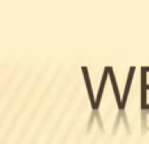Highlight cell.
Instances as JSON below:
<instances>
[{
  "instance_id": "6da1fadb",
  "label": "cell",
  "mask_w": 149,
  "mask_h": 144,
  "mask_svg": "<svg viewBox=\"0 0 149 144\" xmlns=\"http://www.w3.org/2000/svg\"><path fill=\"white\" fill-rule=\"evenodd\" d=\"M135 67H131L128 71V76H127V81H126V87H124V92L123 96H122V108L120 110H123L126 108V103L127 100H128V96H130V90H131V85H132V80H134V73H135Z\"/></svg>"
},
{
  "instance_id": "7a4b0ae2",
  "label": "cell",
  "mask_w": 149,
  "mask_h": 144,
  "mask_svg": "<svg viewBox=\"0 0 149 144\" xmlns=\"http://www.w3.org/2000/svg\"><path fill=\"white\" fill-rule=\"evenodd\" d=\"M107 77H109V67H106L103 70V73H102V79H101V82H100V89H98V94L95 97V103L93 106V110H97L100 108V103H101V100H102V94H103V90H105V85H106V81H107Z\"/></svg>"
},
{
  "instance_id": "3957f363",
  "label": "cell",
  "mask_w": 149,
  "mask_h": 144,
  "mask_svg": "<svg viewBox=\"0 0 149 144\" xmlns=\"http://www.w3.org/2000/svg\"><path fill=\"white\" fill-rule=\"evenodd\" d=\"M109 79L111 81V85H113V90H114V94H115V101H116V105L118 108H122V97L119 94V88H118V82H116L115 79V73H114L113 67H109Z\"/></svg>"
},
{
  "instance_id": "277c9868",
  "label": "cell",
  "mask_w": 149,
  "mask_h": 144,
  "mask_svg": "<svg viewBox=\"0 0 149 144\" xmlns=\"http://www.w3.org/2000/svg\"><path fill=\"white\" fill-rule=\"evenodd\" d=\"M147 90H148L147 70H145V67H141V109H145L147 105H148V102H147Z\"/></svg>"
},
{
  "instance_id": "5b68a950",
  "label": "cell",
  "mask_w": 149,
  "mask_h": 144,
  "mask_svg": "<svg viewBox=\"0 0 149 144\" xmlns=\"http://www.w3.org/2000/svg\"><path fill=\"white\" fill-rule=\"evenodd\" d=\"M81 71H82V76H84V80H85V85H86V90L89 93V100H90V103H92V108L94 106L95 103V100H94V94H93V89H92V84H90V77H89V71H88V67H81Z\"/></svg>"
}]
</instances>
